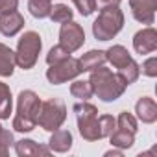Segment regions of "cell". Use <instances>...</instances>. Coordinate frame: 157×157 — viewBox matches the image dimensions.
<instances>
[{
    "instance_id": "cell-10",
    "label": "cell",
    "mask_w": 157,
    "mask_h": 157,
    "mask_svg": "<svg viewBox=\"0 0 157 157\" xmlns=\"http://www.w3.org/2000/svg\"><path fill=\"white\" fill-rule=\"evenodd\" d=\"M133 48L140 56L155 52L157 50V32H155V28L148 26V28L137 32L135 37H133Z\"/></svg>"
},
{
    "instance_id": "cell-12",
    "label": "cell",
    "mask_w": 157,
    "mask_h": 157,
    "mask_svg": "<svg viewBox=\"0 0 157 157\" xmlns=\"http://www.w3.org/2000/svg\"><path fill=\"white\" fill-rule=\"evenodd\" d=\"M135 113L137 118L144 124H153L157 120V104L153 98L150 96H142L137 104H135Z\"/></svg>"
},
{
    "instance_id": "cell-27",
    "label": "cell",
    "mask_w": 157,
    "mask_h": 157,
    "mask_svg": "<svg viewBox=\"0 0 157 157\" xmlns=\"http://www.w3.org/2000/svg\"><path fill=\"white\" fill-rule=\"evenodd\" d=\"M74 2V6L78 8V11H80L83 17H89L91 13H94V10H96V0H72Z\"/></svg>"
},
{
    "instance_id": "cell-21",
    "label": "cell",
    "mask_w": 157,
    "mask_h": 157,
    "mask_svg": "<svg viewBox=\"0 0 157 157\" xmlns=\"http://www.w3.org/2000/svg\"><path fill=\"white\" fill-rule=\"evenodd\" d=\"M52 2H54V0H30V2H28V10H30V13L35 19H46L50 15Z\"/></svg>"
},
{
    "instance_id": "cell-23",
    "label": "cell",
    "mask_w": 157,
    "mask_h": 157,
    "mask_svg": "<svg viewBox=\"0 0 157 157\" xmlns=\"http://www.w3.org/2000/svg\"><path fill=\"white\" fill-rule=\"evenodd\" d=\"M72 15H74V11H72L68 6H65V4H56V6H52L48 17H50L52 22L63 24V22H67V21H72Z\"/></svg>"
},
{
    "instance_id": "cell-24",
    "label": "cell",
    "mask_w": 157,
    "mask_h": 157,
    "mask_svg": "<svg viewBox=\"0 0 157 157\" xmlns=\"http://www.w3.org/2000/svg\"><path fill=\"white\" fill-rule=\"evenodd\" d=\"M117 128H122V129H126V131L137 133V129H139V126H137V118H135L131 113L122 111V113L118 115V118H117Z\"/></svg>"
},
{
    "instance_id": "cell-32",
    "label": "cell",
    "mask_w": 157,
    "mask_h": 157,
    "mask_svg": "<svg viewBox=\"0 0 157 157\" xmlns=\"http://www.w3.org/2000/svg\"><path fill=\"white\" fill-rule=\"evenodd\" d=\"M96 2H100V4H120L122 2V0H96Z\"/></svg>"
},
{
    "instance_id": "cell-29",
    "label": "cell",
    "mask_w": 157,
    "mask_h": 157,
    "mask_svg": "<svg viewBox=\"0 0 157 157\" xmlns=\"http://www.w3.org/2000/svg\"><path fill=\"white\" fill-rule=\"evenodd\" d=\"M13 142H15V139H13V133H11V131H8V129H4V126L0 124V144L11 146Z\"/></svg>"
},
{
    "instance_id": "cell-25",
    "label": "cell",
    "mask_w": 157,
    "mask_h": 157,
    "mask_svg": "<svg viewBox=\"0 0 157 157\" xmlns=\"http://www.w3.org/2000/svg\"><path fill=\"white\" fill-rule=\"evenodd\" d=\"M67 57H70V52H68L67 48H63L61 44H56V46H52V48L48 50V54H46V63H48V65H56V63H59V61H63V59H67Z\"/></svg>"
},
{
    "instance_id": "cell-19",
    "label": "cell",
    "mask_w": 157,
    "mask_h": 157,
    "mask_svg": "<svg viewBox=\"0 0 157 157\" xmlns=\"http://www.w3.org/2000/svg\"><path fill=\"white\" fill-rule=\"evenodd\" d=\"M13 100H11V89L0 82V120H6L11 115Z\"/></svg>"
},
{
    "instance_id": "cell-6",
    "label": "cell",
    "mask_w": 157,
    "mask_h": 157,
    "mask_svg": "<svg viewBox=\"0 0 157 157\" xmlns=\"http://www.w3.org/2000/svg\"><path fill=\"white\" fill-rule=\"evenodd\" d=\"M67 120V105L63 100L59 98H50L46 102H41V109H39V118L37 124L46 129V131H56L63 126V122Z\"/></svg>"
},
{
    "instance_id": "cell-3",
    "label": "cell",
    "mask_w": 157,
    "mask_h": 157,
    "mask_svg": "<svg viewBox=\"0 0 157 157\" xmlns=\"http://www.w3.org/2000/svg\"><path fill=\"white\" fill-rule=\"evenodd\" d=\"M124 28V13L118 8V4H105L98 19L93 22V35L98 41H109L118 35V32Z\"/></svg>"
},
{
    "instance_id": "cell-9",
    "label": "cell",
    "mask_w": 157,
    "mask_h": 157,
    "mask_svg": "<svg viewBox=\"0 0 157 157\" xmlns=\"http://www.w3.org/2000/svg\"><path fill=\"white\" fill-rule=\"evenodd\" d=\"M129 8H131L133 19L137 22L153 24L155 10H157V0H129Z\"/></svg>"
},
{
    "instance_id": "cell-17",
    "label": "cell",
    "mask_w": 157,
    "mask_h": 157,
    "mask_svg": "<svg viewBox=\"0 0 157 157\" xmlns=\"http://www.w3.org/2000/svg\"><path fill=\"white\" fill-rule=\"evenodd\" d=\"M105 57H107V61H109L115 68H120V67H124V65H128V63L131 61V56H129L128 48L122 46V44H113V46L105 52Z\"/></svg>"
},
{
    "instance_id": "cell-13",
    "label": "cell",
    "mask_w": 157,
    "mask_h": 157,
    "mask_svg": "<svg viewBox=\"0 0 157 157\" xmlns=\"http://www.w3.org/2000/svg\"><path fill=\"white\" fill-rule=\"evenodd\" d=\"M15 151L19 157H33V155H50V148L48 146H41L32 139H22L15 142Z\"/></svg>"
},
{
    "instance_id": "cell-8",
    "label": "cell",
    "mask_w": 157,
    "mask_h": 157,
    "mask_svg": "<svg viewBox=\"0 0 157 157\" xmlns=\"http://www.w3.org/2000/svg\"><path fill=\"white\" fill-rule=\"evenodd\" d=\"M85 43V32L83 28L74 22V21H67L61 24V30H59V44L63 48H67L70 54L80 50Z\"/></svg>"
},
{
    "instance_id": "cell-20",
    "label": "cell",
    "mask_w": 157,
    "mask_h": 157,
    "mask_svg": "<svg viewBox=\"0 0 157 157\" xmlns=\"http://www.w3.org/2000/svg\"><path fill=\"white\" fill-rule=\"evenodd\" d=\"M70 94L78 100H89L94 93H93V85L89 80H76L70 85Z\"/></svg>"
},
{
    "instance_id": "cell-33",
    "label": "cell",
    "mask_w": 157,
    "mask_h": 157,
    "mask_svg": "<svg viewBox=\"0 0 157 157\" xmlns=\"http://www.w3.org/2000/svg\"><path fill=\"white\" fill-rule=\"evenodd\" d=\"M111 155H122V150H111V151H105V157H111Z\"/></svg>"
},
{
    "instance_id": "cell-5",
    "label": "cell",
    "mask_w": 157,
    "mask_h": 157,
    "mask_svg": "<svg viewBox=\"0 0 157 157\" xmlns=\"http://www.w3.org/2000/svg\"><path fill=\"white\" fill-rule=\"evenodd\" d=\"M41 48H43V41H41V35L37 32H24L22 37L19 39V44H17V52H15V61L17 65L22 68V70H30L35 67L37 63V57L41 54Z\"/></svg>"
},
{
    "instance_id": "cell-4",
    "label": "cell",
    "mask_w": 157,
    "mask_h": 157,
    "mask_svg": "<svg viewBox=\"0 0 157 157\" xmlns=\"http://www.w3.org/2000/svg\"><path fill=\"white\" fill-rule=\"evenodd\" d=\"M74 113H76V120H78V131H80V135L85 140L94 142V140L102 139L96 105L89 104L87 100H82L80 104L74 105Z\"/></svg>"
},
{
    "instance_id": "cell-15",
    "label": "cell",
    "mask_w": 157,
    "mask_h": 157,
    "mask_svg": "<svg viewBox=\"0 0 157 157\" xmlns=\"http://www.w3.org/2000/svg\"><path fill=\"white\" fill-rule=\"evenodd\" d=\"M78 61H80L82 72H91V70H94V68L105 65L107 57H105V52H104V50H89L87 54H83Z\"/></svg>"
},
{
    "instance_id": "cell-18",
    "label": "cell",
    "mask_w": 157,
    "mask_h": 157,
    "mask_svg": "<svg viewBox=\"0 0 157 157\" xmlns=\"http://www.w3.org/2000/svg\"><path fill=\"white\" fill-rule=\"evenodd\" d=\"M109 139H111V144H113L115 148H118V150H128V148H131L133 142H135V133L126 131V129H122V128H117V129L109 135Z\"/></svg>"
},
{
    "instance_id": "cell-14",
    "label": "cell",
    "mask_w": 157,
    "mask_h": 157,
    "mask_svg": "<svg viewBox=\"0 0 157 157\" xmlns=\"http://www.w3.org/2000/svg\"><path fill=\"white\" fill-rule=\"evenodd\" d=\"M48 148L57 153H65L72 148V133L68 129H56L48 140Z\"/></svg>"
},
{
    "instance_id": "cell-28",
    "label": "cell",
    "mask_w": 157,
    "mask_h": 157,
    "mask_svg": "<svg viewBox=\"0 0 157 157\" xmlns=\"http://www.w3.org/2000/svg\"><path fill=\"white\" fill-rule=\"evenodd\" d=\"M142 74L148 78H155L157 76V57H148L142 63Z\"/></svg>"
},
{
    "instance_id": "cell-7",
    "label": "cell",
    "mask_w": 157,
    "mask_h": 157,
    "mask_svg": "<svg viewBox=\"0 0 157 157\" xmlns=\"http://www.w3.org/2000/svg\"><path fill=\"white\" fill-rule=\"evenodd\" d=\"M80 74H82L80 61L70 56L56 65H50V68L46 70V80L52 85H61V83H67V82L74 80V78H78Z\"/></svg>"
},
{
    "instance_id": "cell-2",
    "label": "cell",
    "mask_w": 157,
    "mask_h": 157,
    "mask_svg": "<svg viewBox=\"0 0 157 157\" xmlns=\"http://www.w3.org/2000/svg\"><path fill=\"white\" fill-rule=\"evenodd\" d=\"M41 109V98L33 91H21L17 96V115L13 117V129L19 133H30L37 126Z\"/></svg>"
},
{
    "instance_id": "cell-1",
    "label": "cell",
    "mask_w": 157,
    "mask_h": 157,
    "mask_svg": "<svg viewBox=\"0 0 157 157\" xmlns=\"http://www.w3.org/2000/svg\"><path fill=\"white\" fill-rule=\"evenodd\" d=\"M89 82L93 85V93L104 100V102H115L118 100L124 91H126V83L124 80L117 74V72H111L109 68H105L104 65L91 70V78H89Z\"/></svg>"
},
{
    "instance_id": "cell-30",
    "label": "cell",
    "mask_w": 157,
    "mask_h": 157,
    "mask_svg": "<svg viewBox=\"0 0 157 157\" xmlns=\"http://www.w3.org/2000/svg\"><path fill=\"white\" fill-rule=\"evenodd\" d=\"M19 8V0H0V13L2 11H11Z\"/></svg>"
},
{
    "instance_id": "cell-11",
    "label": "cell",
    "mask_w": 157,
    "mask_h": 157,
    "mask_svg": "<svg viewBox=\"0 0 157 157\" xmlns=\"http://www.w3.org/2000/svg\"><path fill=\"white\" fill-rule=\"evenodd\" d=\"M24 28V17L17 11H2L0 13V33L6 35V37H13L17 35L21 30Z\"/></svg>"
},
{
    "instance_id": "cell-16",
    "label": "cell",
    "mask_w": 157,
    "mask_h": 157,
    "mask_svg": "<svg viewBox=\"0 0 157 157\" xmlns=\"http://www.w3.org/2000/svg\"><path fill=\"white\" fill-rule=\"evenodd\" d=\"M15 65H17L15 52L8 44L0 43V76H2V78H10L13 74V70H15Z\"/></svg>"
},
{
    "instance_id": "cell-26",
    "label": "cell",
    "mask_w": 157,
    "mask_h": 157,
    "mask_svg": "<svg viewBox=\"0 0 157 157\" xmlns=\"http://www.w3.org/2000/svg\"><path fill=\"white\" fill-rule=\"evenodd\" d=\"M98 122H100L102 139H104V137H109V135L117 129V118L111 117V115H102V117H98Z\"/></svg>"
},
{
    "instance_id": "cell-22",
    "label": "cell",
    "mask_w": 157,
    "mask_h": 157,
    "mask_svg": "<svg viewBox=\"0 0 157 157\" xmlns=\"http://www.w3.org/2000/svg\"><path fill=\"white\" fill-rule=\"evenodd\" d=\"M117 74L124 80V83H126V85H131L133 82H137V78H139V74H140V67L131 59L128 65H124V67L117 68Z\"/></svg>"
},
{
    "instance_id": "cell-31",
    "label": "cell",
    "mask_w": 157,
    "mask_h": 157,
    "mask_svg": "<svg viewBox=\"0 0 157 157\" xmlns=\"http://www.w3.org/2000/svg\"><path fill=\"white\" fill-rule=\"evenodd\" d=\"M10 153V146H6V144H0V157H6Z\"/></svg>"
}]
</instances>
